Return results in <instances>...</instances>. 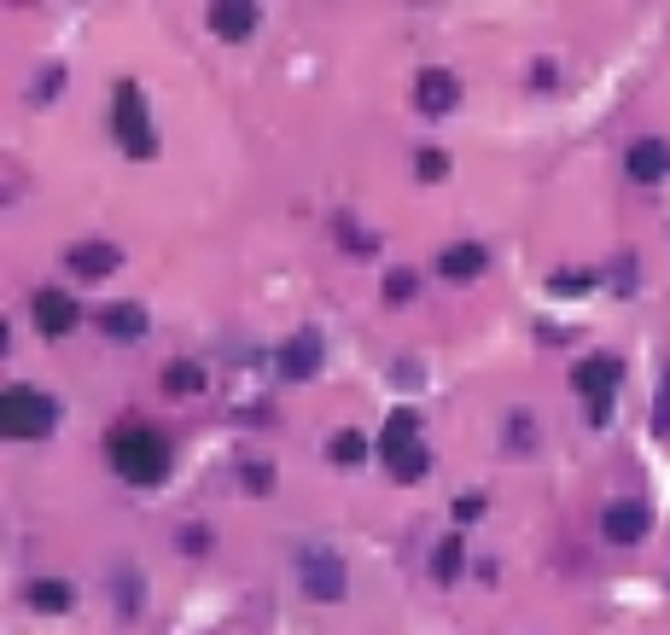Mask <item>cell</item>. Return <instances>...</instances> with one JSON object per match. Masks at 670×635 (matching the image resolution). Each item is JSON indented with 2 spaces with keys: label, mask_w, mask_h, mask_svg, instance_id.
<instances>
[{
  "label": "cell",
  "mask_w": 670,
  "mask_h": 635,
  "mask_svg": "<svg viewBox=\"0 0 670 635\" xmlns=\"http://www.w3.org/2000/svg\"><path fill=\"white\" fill-rule=\"evenodd\" d=\"M414 438H421V414H414V408H397V414H391V420H385V438H379V455H385V461H391V455H397V449H402V443H414Z\"/></svg>",
  "instance_id": "cell-17"
},
{
  "label": "cell",
  "mask_w": 670,
  "mask_h": 635,
  "mask_svg": "<svg viewBox=\"0 0 670 635\" xmlns=\"http://www.w3.org/2000/svg\"><path fill=\"white\" fill-rule=\"evenodd\" d=\"M414 106H421L426 117H449V111L461 106V82L449 76V71H438V64H431V71L414 76Z\"/></svg>",
  "instance_id": "cell-8"
},
{
  "label": "cell",
  "mask_w": 670,
  "mask_h": 635,
  "mask_svg": "<svg viewBox=\"0 0 670 635\" xmlns=\"http://www.w3.org/2000/svg\"><path fill=\"white\" fill-rule=\"evenodd\" d=\"M24 600H29V612H47V618H59V612H71L76 607V589L64 577H36L24 589Z\"/></svg>",
  "instance_id": "cell-14"
},
{
  "label": "cell",
  "mask_w": 670,
  "mask_h": 635,
  "mask_svg": "<svg viewBox=\"0 0 670 635\" xmlns=\"http://www.w3.org/2000/svg\"><path fill=\"white\" fill-rule=\"evenodd\" d=\"M647 530H653V508H647V501H635V496L612 501V508L600 513V537H607L612 548H635V542H647Z\"/></svg>",
  "instance_id": "cell-5"
},
{
  "label": "cell",
  "mask_w": 670,
  "mask_h": 635,
  "mask_svg": "<svg viewBox=\"0 0 670 635\" xmlns=\"http://www.w3.org/2000/svg\"><path fill=\"white\" fill-rule=\"evenodd\" d=\"M181 548H187V554H205V548H210V530H205V525H187V530H181Z\"/></svg>",
  "instance_id": "cell-28"
},
{
  "label": "cell",
  "mask_w": 670,
  "mask_h": 635,
  "mask_svg": "<svg viewBox=\"0 0 670 635\" xmlns=\"http://www.w3.org/2000/svg\"><path fill=\"white\" fill-rule=\"evenodd\" d=\"M653 431H659V438H670V362H665V374H659V408H653Z\"/></svg>",
  "instance_id": "cell-23"
},
{
  "label": "cell",
  "mask_w": 670,
  "mask_h": 635,
  "mask_svg": "<svg viewBox=\"0 0 670 635\" xmlns=\"http://www.w3.org/2000/svg\"><path fill=\"white\" fill-rule=\"evenodd\" d=\"M29 309H36V327L47 332V339H71L76 321H82L76 297H71V292H59V286H41L36 297H29Z\"/></svg>",
  "instance_id": "cell-7"
},
{
  "label": "cell",
  "mask_w": 670,
  "mask_h": 635,
  "mask_svg": "<svg viewBox=\"0 0 670 635\" xmlns=\"http://www.w3.org/2000/svg\"><path fill=\"white\" fill-rule=\"evenodd\" d=\"M421 292V280H414L409 269H397V274H385V304H409V297Z\"/></svg>",
  "instance_id": "cell-22"
},
{
  "label": "cell",
  "mask_w": 670,
  "mask_h": 635,
  "mask_svg": "<svg viewBox=\"0 0 670 635\" xmlns=\"http://www.w3.org/2000/svg\"><path fill=\"white\" fill-rule=\"evenodd\" d=\"M531 88H555V64H536V71H531Z\"/></svg>",
  "instance_id": "cell-32"
},
{
  "label": "cell",
  "mask_w": 670,
  "mask_h": 635,
  "mask_svg": "<svg viewBox=\"0 0 670 635\" xmlns=\"http://www.w3.org/2000/svg\"><path fill=\"white\" fill-rule=\"evenodd\" d=\"M478 513H484V496H478V490L455 501V520H478Z\"/></svg>",
  "instance_id": "cell-31"
},
{
  "label": "cell",
  "mask_w": 670,
  "mask_h": 635,
  "mask_svg": "<svg viewBox=\"0 0 670 635\" xmlns=\"http://www.w3.org/2000/svg\"><path fill=\"white\" fill-rule=\"evenodd\" d=\"M618 379H624V362L618 356H583L572 367V391L583 396V414H589V426H607L612 420V391Z\"/></svg>",
  "instance_id": "cell-4"
},
{
  "label": "cell",
  "mask_w": 670,
  "mask_h": 635,
  "mask_svg": "<svg viewBox=\"0 0 670 635\" xmlns=\"http://www.w3.org/2000/svg\"><path fill=\"white\" fill-rule=\"evenodd\" d=\"M385 466H391V478H397V484H421V478L431 473V455H426V443L414 438V443H402Z\"/></svg>",
  "instance_id": "cell-16"
},
{
  "label": "cell",
  "mask_w": 670,
  "mask_h": 635,
  "mask_svg": "<svg viewBox=\"0 0 670 635\" xmlns=\"http://www.w3.org/2000/svg\"><path fill=\"white\" fill-rule=\"evenodd\" d=\"M612 286H618V292H635V262H630V257H618V269H612Z\"/></svg>",
  "instance_id": "cell-29"
},
{
  "label": "cell",
  "mask_w": 670,
  "mask_h": 635,
  "mask_svg": "<svg viewBox=\"0 0 670 635\" xmlns=\"http://www.w3.org/2000/svg\"><path fill=\"white\" fill-rule=\"evenodd\" d=\"M321 374V339L315 332H297V339L280 344V379H292V386H304V379Z\"/></svg>",
  "instance_id": "cell-9"
},
{
  "label": "cell",
  "mask_w": 670,
  "mask_h": 635,
  "mask_svg": "<svg viewBox=\"0 0 670 635\" xmlns=\"http://www.w3.org/2000/svg\"><path fill=\"white\" fill-rule=\"evenodd\" d=\"M111 135L129 158H158L153 117H146V99H141L134 82H117V94H111Z\"/></svg>",
  "instance_id": "cell-2"
},
{
  "label": "cell",
  "mask_w": 670,
  "mask_h": 635,
  "mask_svg": "<svg viewBox=\"0 0 670 635\" xmlns=\"http://www.w3.org/2000/svg\"><path fill=\"white\" fill-rule=\"evenodd\" d=\"M531 443H536L531 420H525V414H513V426H508V449H513V455H531Z\"/></svg>",
  "instance_id": "cell-25"
},
{
  "label": "cell",
  "mask_w": 670,
  "mask_h": 635,
  "mask_svg": "<svg viewBox=\"0 0 670 635\" xmlns=\"http://www.w3.org/2000/svg\"><path fill=\"white\" fill-rule=\"evenodd\" d=\"M210 29L222 41H245L251 29H257V7H245V0H216V7H210Z\"/></svg>",
  "instance_id": "cell-13"
},
{
  "label": "cell",
  "mask_w": 670,
  "mask_h": 635,
  "mask_svg": "<svg viewBox=\"0 0 670 635\" xmlns=\"http://www.w3.org/2000/svg\"><path fill=\"white\" fill-rule=\"evenodd\" d=\"M297 572H304V589L315 600H344V560L327 554V548H304L297 554Z\"/></svg>",
  "instance_id": "cell-6"
},
{
  "label": "cell",
  "mask_w": 670,
  "mask_h": 635,
  "mask_svg": "<svg viewBox=\"0 0 670 635\" xmlns=\"http://www.w3.org/2000/svg\"><path fill=\"white\" fill-rule=\"evenodd\" d=\"M111 466L123 473L129 484H141V490H153V484L170 478V438H163L158 426H146V420H134V426H117L111 438Z\"/></svg>",
  "instance_id": "cell-1"
},
{
  "label": "cell",
  "mask_w": 670,
  "mask_h": 635,
  "mask_svg": "<svg viewBox=\"0 0 670 635\" xmlns=\"http://www.w3.org/2000/svg\"><path fill=\"white\" fill-rule=\"evenodd\" d=\"M461 565H466V542H461V537H443L438 554H431V577H438L443 589H449V583L461 577Z\"/></svg>",
  "instance_id": "cell-18"
},
{
  "label": "cell",
  "mask_w": 670,
  "mask_h": 635,
  "mask_svg": "<svg viewBox=\"0 0 670 635\" xmlns=\"http://www.w3.org/2000/svg\"><path fill=\"white\" fill-rule=\"evenodd\" d=\"M240 484H245V490H257V496H268V490H275V473H268V466H257V461H245V466H240Z\"/></svg>",
  "instance_id": "cell-24"
},
{
  "label": "cell",
  "mask_w": 670,
  "mask_h": 635,
  "mask_svg": "<svg viewBox=\"0 0 670 635\" xmlns=\"http://www.w3.org/2000/svg\"><path fill=\"white\" fill-rule=\"evenodd\" d=\"M0 420H7V438L36 443L59 426V403L36 386H7V403H0Z\"/></svg>",
  "instance_id": "cell-3"
},
{
  "label": "cell",
  "mask_w": 670,
  "mask_h": 635,
  "mask_svg": "<svg viewBox=\"0 0 670 635\" xmlns=\"http://www.w3.org/2000/svg\"><path fill=\"white\" fill-rule=\"evenodd\" d=\"M99 327H106V339H123V344H134V339H146V309L141 304H111V309H99Z\"/></svg>",
  "instance_id": "cell-15"
},
{
  "label": "cell",
  "mask_w": 670,
  "mask_h": 635,
  "mask_svg": "<svg viewBox=\"0 0 670 635\" xmlns=\"http://www.w3.org/2000/svg\"><path fill=\"white\" fill-rule=\"evenodd\" d=\"M163 391H170V396H198V391H205V367H198V362L163 367Z\"/></svg>",
  "instance_id": "cell-19"
},
{
  "label": "cell",
  "mask_w": 670,
  "mask_h": 635,
  "mask_svg": "<svg viewBox=\"0 0 670 635\" xmlns=\"http://www.w3.org/2000/svg\"><path fill=\"white\" fill-rule=\"evenodd\" d=\"M548 286H555L560 297H577V292H589V286H595V274H555Z\"/></svg>",
  "instance_id": "cell-27"
},
{
  "label": "cell",
  "mask_w": 670,
  "mask_h": 635,
  "mask_svg": "<svg viewBox=\"0 0 670 635\" xmlns=\"http://www.w3.org/2000/svg\"><path fill=\"white\" fill-rule=\"evenodd\" d=\"M117 262H123V251H117L111 240H82V245H71V257H64V269L71 274H82V280H106Z\"/></svg>",
  "instance_id": "cell-10"
},
{
  "label": "cell",
  "mask_w": 670,
  "mask_h": 635,
  "mask_svg": "<svg viewBox=\"0 0 670 635\" xmlns=\"http://www.w3.org/2000/svg\"><path fill=\"white\" fill-rule=\"evenodd\" d=\"M327 455H332V466H362L367 461V438H362V431H339Z\"/></svg>",
  "instance_id": "cell-20"
},
{
  "label": "cell",
  "mask_w": 670,
  "mask_h": 635,
  "mask_svg": "<svg viewBox=\"0 0 670 635\" xmlns=\"http://www.w3.org/2000/svg\"><path fill=\"white\" fill-rule=\"evenodd\" d=\"M484 262H490V251H484L478 240H461V245H443L438 251V274L443 280H478Z\"/></svg>",
  "instance_id": "cell-12"
},
{
  "label": "cell",
  "mask_w": 670,
  "mask_h": 635,
  "mask_svg": "<svg viewBox=\"0 0 670 635\" xmlns=\"http://www.w3.org/2000/svg\"><path fill=\"white\" fill-rule=\"evenodd\" d=\"M59 88H64V71H59V64H53V71H47V76H41V88H36V94H29V99H53Z\"/></svg>",
  "instance_id": "cell-30"
},
{
  "label": "cell",
  "mask_w": 670,
  "mask_h": 635,
  "mask_svg": "<svg viewBox=\"0 0 670 635\" xmlns=\"http://www.w3.org/2000/svg\"><path fill=\"white\" fill-rule=\"evenodd\" d=\"M414 170H421V181H443V175H449V152H438V146H421V152H414Z\"/></svg>",
  "instance_id": "cell-21"
},
{
  "label": "cell",
  "mask_w": 670,
  "mask_h": 635,
  "mask_svg": "<svg viewBox=\"0 0 670 635\" xmlns=\"http://www.w3.org/2000/svg\"><path fill=\"white\" fill-rule=\"evenodd\" d=\"M339 245H344V251H379V240H374V233H362V228H350V222H344V216H339Z\"/></svg>",
  "instance_id": "cell-26"
},
{
  "label": "cell",
  "mask_w": 670,
  "mask_h": 635,
  "mask_svg": "<svg viewBox=\"0 0 670 635\" xmlns=\"http://www.w3.org/2000/svg\"><path fill=\"white\" fill-rule=\"evenodd\" d=\"M624 170H630V181H642V187H659L670 175V141H635Z\"/></svg>",
  "instance_id": "cell-11"
}]
</instances>
